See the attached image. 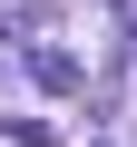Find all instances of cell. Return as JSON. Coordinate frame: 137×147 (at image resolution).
<instances>
[{
	"mask_svg": "<svg viewBox=\"0 0 137 147\" xmlns=\"http://www.w3.org/2000/svg\"><path fill=\"white\" fill-rule=\"evenodd\" d=\"M30 79L49 98H68V88H79V59H68V49H30Z\"/></svg>",
	"mask_w": 137,
	"mask_h": 147,
	"instance_id": "1",
	"label": "cell"
}]
</instances>
